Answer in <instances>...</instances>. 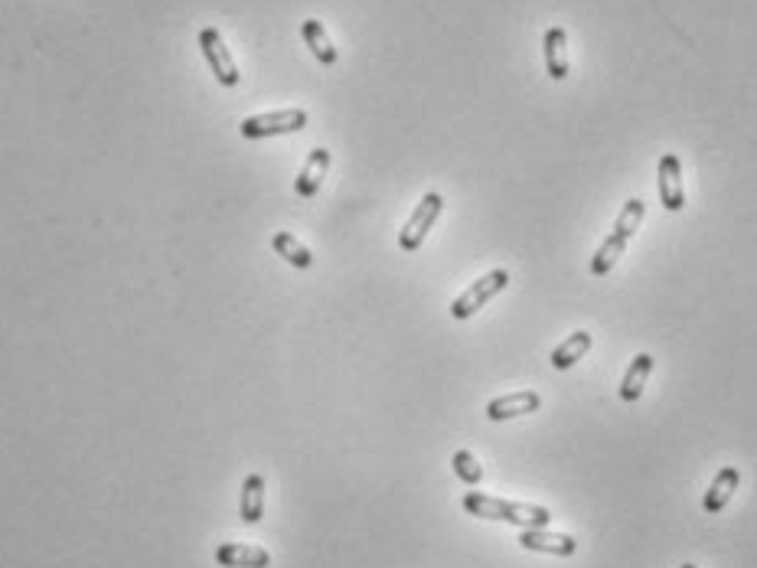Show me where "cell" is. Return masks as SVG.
<instances>
[{"label": "cell", "mask_w": 757, "mask_h": 568, "mask_svg": "<svg viewBox=\"0 0 757 568\" xmlns=\"http://www.w3.org/2000/svg\"><path fill=\"white\" fill-rule=\"evenodd\" d=\"M301 36H304V43H307L310 53L317 56V63L337 66L340 53H337V46H333V40H330V33H327L324 23L314 20V17H307V20L301 23Z\"/></svg>", "instance_id": "obj_12"}, {"label": "cell", "mask_w": 757, "mask_h": 568, "mask_svg": "<svg viewBox=\"0 0 757 568\" xmlns=\"http://www.w3.org/2000/svg\"><path fill=\"white\" fill-rule=\"evenodd\" d=\"M464 510L477 520H500L523 529H545L552 513L536 503H510L500 497H487V493H464Z\"/></svg>", "instance_id": "obj_1"}, {"label": "cell", "mask_w": 757, "mask_h": 568, "mask_svg": "<svg viewBox=\"0 0 757 568\" xmlns=\"http://www.w3.org/2000/svg\"><path fill=\"white\" fill-rule=\"evenodd\" d=\"M196 43H200V49H203V59H206V66H209V72L219 79V85H226V89H232V85H239V66L232 63V53H229V46H226V40H222V33L216 30V27H203L200 30V36H196Z\"/></svg>", "instance_id": "obj_3"}, {"label": "cell", "mask_w": 757, "mask_h": 568, "mask_svg": "<svg viewBox=\"0 0 757 568\" xmlns=\"http://www.w3.org/2000/svg\"><path fill=\"white\" fill-rule=\"evenodd\" d=\"M738 484H741V471H738V467H722V471H718V477L712 480L709 493H705V500H702L705 513H722L725 506L731 503V497H735Z\"/></svg>", "instance_id": "obj_13"}, {"label": "cell", "mask_w": 757, "mask_h": 568, "mask_svg": "<svg viewBox=\"0 0 757 568\" xmlns=\"http://www.w3.org/2000/svg\"><path fill=\"white\" fill-rule=\"evenodd\" d=\"M327 170H330V151L327 147H314V151L307 154V164L301 167V174H297V180H294L297 196H304V200L317 196V190L324 187Z\"/></svg>", "instance_id": "obj_10"}, {"label": "cell", "mask_w": 757, "mask_h": 568, "mask_svg": "<svg viewBox=\"0 0 757 568\" xmlns=\"http://www.w3.org/2000/svg\"><path fill=\"white\" fill-rule=\"evenodd\" d=\"M643 216H647V206H643V200H637V196H634V200H627L624 209H620L617 222H614V236H620V239L630 245V239L637 236Z\"/></svg>", "instance_id": "obj_18"}, {"label": "cell", "mask_w": 757, "mask_h": 568, "mask_svg": "<svg viewBox=\"0 0 757 568\" xmlns=\"http://www.w3.org/2000/svg\"><path fill=\"white\" fill-rule=\"evenodd\" d=\"M242 523L255 526L265 516V477L262 474H248L242 484V500H239Z\"/></svg>", "instance_id": "obj_14"}, {"label": "cell", "mask_w": 757, "mask_h": 568, "mask_svg": "<svg viewBox=\"0 0 757 568\" xmlns=\"http://www.w3.org/2000/svg\"><path fill=\"white\" fill-rule=\"evenodd\" d=\"M454 474L464 480L467 487H477L480 480H483V467H480V461L474 458L470 451H454Z\"/></svg>", "instance_id": "obj_20"}, {"label": "cell", "mask_w": 757, "mask_h": 568, "mask_svg": "<svg viewBox=\"0 0 757 568\" xmlns=\"http://www.w3.org/2000/svg\"><path fill=\"white\" fill-rule=\"evenodd\" d=\"M542 49H545V72H549L555 82L568 79V33H565V27L545 30Z\"/></svg>", "instance_id": "obj_11"}, {"label": "cell", "mask_w": 757, "mask_h": 568, "mask_svg": "<svg viewBox=\"0 0 757 568\" xmlns=\"http://www.w3.org/2000/svg\"><path fill=\"white\" fill-rule=\"evenodd\" d=\"M441 209H444V196L441 193H425V196H421V203L415 206L412 219H408L405 226H402V232H399L402 252H418L421 249V242L428 239V232H431L434 222H438Z\"/></svg>", "instance_id": "obj_5"}, {"label": "cell", "mask_w": 757, "mask_h": 568, "mask_svg": "<svg viewBox=\"0 0 757 568\" xmlns=\"http://www.w3.org/2000/svg\"><path fill=\"white\" fill-rule=\"evenodd\" d=\"M271 249H275L284 258V262L294 265V268H310V265H314V252H310L301 239H294L291 232H275V236H271Z\"/></svg>", "instance_id": "obj_17"}, {"label": "cell", "mask_w": 757, "mask_h": 568, "mask_svg": "<svg viewBox=\"0 0 757 568\" xmlns=\"http://www.w3.org/2000/svg\"><path fill=\"white\" fill-rule=\"evenodd\" d=\"M519 546L529 552H549V555H562V559H572L578 552V539L565 533H549V529H523V533H519Z\"/></svg>", "instance_id": "obj_7"}, {"label": "cell", "mask_w": 757, "mask_h": 568, "mask_svg": "<svg viewBox=\"0 0 757 568\" xmlns=\"http://www.w3.org/2000/svg\"><path fill=\"white\" fill-rule=\"evenodd\" d=\"M506 284H510V271H503V268H496V271H490V275H483L480 281H474L470 288L457 298L454 304H451V317L454 320H467V317H474L483 304H490L496 294H500Z\"/></svg>", "instance_id": "obj_4"}, {"label": "cell", "mask_w": 757, "mask_h": 568, "mask_svg": "<svg viewBox=\"0 0 757 568\" xmlns=\"http://www.w3.org/2000/svg\"><path fill=\"white\" fill-rule=\"evenodd\" d=\"M679 568H696V565H689V562H686V565H679Z\"/></svg>", "instance_id": "obj_21"}, {"label": "cell", "mask_w": 757, "mask_h": 568, "mask_svg": "<svg viewBox=\"0 0 757 568\" xmlns=\"http://www.w3.org/2000/svg\"><path fill=\"white\" fill-rule=\"evenodd\" d=\"M653 373V356L650 353H640L634 356V363L624 373V382H620V399L624 402H637L643 389H647V379Z\"/></svg>", "instance_id": "obj_15"}, {"label": "cell", "mask_w": 757, "mask_h": 568, "mask_svg": "<svg viewBox=\"0 0 757 568\" xmlns=\"http://www.w3.org/2000/svg\"><path fill=\"white\" fill-rule=\"evenodd\" d=\"M624 252H627V242L611 232V236L604 239L601 249L594 252V258H591V271H594V275H598V278H604L607 271H611V268L620 262V255H624Z\"/></svg>", "instance_id": "obj_19"}, {"label": "cell", "mask_w": 757, "mask_h": 568, "mask_svg": "<svg viewBox=\"0 0 757 568\" xmlns=\"http://www.w3.org/2000/svg\"><path fill=\"white\" fill-rule=\"evenodd\" d=\"M307 128V111L304 108H281V111H268V115H252L245 118L239 131L242 138L258 141V138H275V134H294Z\"/></svg>", "instance_id": "obj_2"}, {"label": "cell", "mask_w": 757, "mask_h": 568, "mask_svg": "<svg viewBox=\"0 0 757 568\" xmlns=\"http://www.w3.org/2000/svg\"><path fill=\"white\" fill-rule=\"evenodd\" d=\"M660 200L669 213H679L686 206V187H682V164L676 154L660 157Z\"/></svg>", "instance_id": "obj_8"}, {"label": "cell", "mask_w": 757, "mask_h": 568, "mask_svg": "<svg viewBox=\"0 0 757 568\" xmlns=\"http://www.w3.org/2000/svg\"><path fill=\"white\" fill-rule=\"evenodd\" d=\"M591 343H594V340H591L588 330L572 333V337H568V340L562 343V347L552 350V366H555V369H572L578 360H585V356H588Z\"/></svg>", "instance_id": "obj_16"}, {"label": "cell", "mask_w": 757, "mask_h": 568, "mask_svg": "<svg viewBox=\"0 0 757 568\" xmlns=\"http://www.w3.org/2000/svg\"><path fill=\"white\" fill-rule=\"evenodd\" d=\"M216 562L222 568H268L271 555L262 546H248V542H222V546H216Z\"/></svg>", "instance_id": "obj_9"}, {"label": "cell", "mask_w": 757, "mask_h": 568, "mask_svg": "<svg viewBox=\"0 0 757 568\" xmlns=\"http://www.w3.org/2000/svg\"><path fill=\"white\" fill-rule=\"evenodd\" d=\"M542 409V395L523 389V392H510V395H500V399H493L487 405V418L490 422H510V418L519 415H532Z\"/></svg>", "instance_id": "obj_6"}]
</instances>
